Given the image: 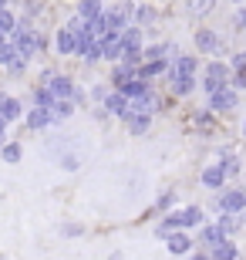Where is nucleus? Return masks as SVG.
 I'll return each instance as SVG.
<instances>
[{"mask_svg": "<svg viewBox=\"0 0 246 260\" xmlns=\"http://www.w3.org/2000/svg\"><path fill=\"white\" fill-rule=\"evenodd\" d=\"M226 75H229L226 68L213 64V68H209V78H206V88H209V91H216V88H219V81H226Z\"/></svg>", "mask_w": 246, "mask_h": 260, "instance_id": "f257e3e1", "label": "nucleus"}, {"mask_svg": "<svg viewBox=\"0 0 246 260\" xmlns=\"http://www.w3.org/2000/svg\"><path fill=\"white\" fill-rule=\"evenodd\" d=\"M213 105H216V108H233V105H236V95H233V91H219V88H216V91H213Z\"/></svg>", "mask_w": 246, "mask_h": 260, "instance_id": "f03ea898", "label": "nucleus"}, {"mask_svg": "<svg viewBox=\"0 0 246 260\" xmlns=\"http://www.w3.org/2000/svg\"><path fill=\"white\" fill-rule=\"evenodd\" d=\"M199 44H202V51H216V34H209V30H199Z\"/></svg>", "mask_w": 246, "mask_h": 260, "instance_id": "7ed1b4c3", "label": "nucleus"}, {"mask_svg": "<svg viewBox=\"0 0 246 260\" xmlns=\"http://www.w3.org/2000/svg\"><path fill=\"white\" fill-rule=\"evenodd\" d=\"M14 115H17V105H14L10 98H4V102H0V118H14Z\"/></svg>", "mask_w": 246, "mask_h": 260, "instance_id": "20e7f679", "label": "nucleus"}, {"mask_svg": "<svg viewBox=\"0 0 246 260\" xmlns=\"http://www.w3.org/2000/svg\"><path fill=\"white\" fill-rule=\"evenodd\" d=\"M223 203H226V210H239V206H243V193H226V200H223Z\"/></svg>", "mask_w": 246, "mask_h": 260, "instance_id": "39448f33", "label": "nucleus"}, {"mask_svg": "<svg viewBox=\"0 0 246 260\" xmlns=\"http://www.w3.org/2000/svg\"><path fill=\"white\" fill-rule=\"evenodd\" d=\"M108 108H112V112H128V105H125V95H112V98H108Z\"/></svg>", "mask_w": 246, "mask_h": 260, "instance_id": "423d86ee", "label": "nucleus"}, {"mask_svg": "<svg viewBox=\"0 0 246 260\" xmlns=\"http://www.w3.org/2000/svg\"><path fill=\"white\" fill-rule=\"evenodd\" d=\"M219 179H223V169H209V173H206V183L209 186H219Z\"/></svg>", "mask_w": 246, "mask_h": 260, "instance_id": "0eeeda50", "label": "nucleus"}, {"mask_svg": "<svg viewBox=\"0 0 246 260\" xmlns=\"http://www.w3.org/2000/svg\"><path fill=\"white\" fill-rule=\"evenodd\" d=\"M4 159L17 162V159H20V149H17V145H7V149H4Z\"/></svg>", "mask_w": 246, "mask_h": 260, "instance_id": "6e6552de", "label": "nucleus"}, {"mask_svg": "<svg viewBox=\"0 0 246 260\" xmlns=\"http://www.w3.org/2000/svg\"><path fill=\"white\" fill-rule=\"evenodd\" d=\"M186 247H189V240H186V237H172V250H186Z\"/></svg>", "mask_w": 246, "mask_h": 260, "instance_id": "1a4fd4ad", "label": "nucleus"}, {"mask_svg": "<svg viewBox=\"0 0 246 260\" xmlns=\"http://www.w3.org/2000/svg\"><path fill=\"white\" fill-rule=\"evenodd\" d=\"M14 27V17L10 14H0V30H10Z\"/></svg>", "mask_w": 246, "mask_h": 260, "instance_id": "9d476101", "label": "nucleus"}, {"mask_svg": "<svg viewBox=\"0 0 246 260\" xmlns=\"http://www.w3.org/2000/svg\"><path fill=\"white\" fill-rule=\"evenodd\" d=\"M44 122H48L44 112H34V115H30V125H44Z\"/></svg>", "mask_w": 246, "mask_h": 260, "instance_id": "9b49d317", "label": "nucleus"}, {"mask_svg": "<svg viewBox=\"0 0 246 260\" xmlns=\"http://www.w3.org/2000/svg\"><path fill=\"white\" fill-rule=\"evenodd\" d=\"M81 10H85L88 17H91V14H95V10H98V0H85V7H81Z\"/></svg>", "mask_w": 246, "mask_h": 260, "instance_id": "f8f14e48", "label": "nucleus"}, {"mask_svg": "<svg viewBox=\"0 0 246 260\" xmlns=\"http://www.w3.org/2000/svg\"><path fill=\"white\" fill-rule=\"evenodd\" d=\"M239 85H246V61L239 64Z\"/></svg>", "mask_w": 246, "mask_h": 260, "instance_id": "ddd939ff", "label": "nucleus"}, {"mask_svg": "<svg viewBox=\"0 0 246 260\" xmlns=\"http://www.w3.org/2000/svg\"><path fill=\"white\" fill-rule=\"evenodd\" d=\"M239 27H246V10H243V14H239Z\"/></svg>", "mask_w": 246, "mask_h": 260, "instance_id": "4468645a", "label": "nucleus"}]
</instances>
